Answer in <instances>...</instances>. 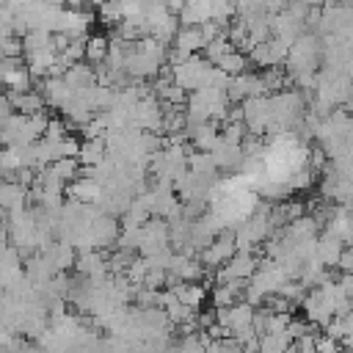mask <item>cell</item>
<instances>
[{
    "label": "cell",
    "instance_id": "6da1fadb",
    "mask_svg": "<svg viewBox=\"0 0 353 353\" xmlns=\"http://www.w3.org/2000/svg\"><path fill=\"white\" fill-rule=\"evenodd\" d=\"M72 94H74V88L66 83V77H61V74H50L47 80H44V102L47 105H52V108H63L69 99H72Z\"/></svg>",
    "mask_w": 353,
    "mask_h": 353
},
{
    "label": "cell",
    "instance_id": "9c48e42d",
    "mask_svg": "<svg viewBox=\"0 0 353 353\" xmlns=\"http://www.w3.org/2000/svg\"><path fill=\"white\" fill-rule=\"evenodd\" d=\"M63 135H66V127H63L61 121H47V127H44V138H47L50 143L61 141Z\"/></svg>",
    "mask_w": 353,
    "mask_h": 353
},
{
    "label": "cell",
    "instance_id": "52a82bcc",
    "mask_svg": "<svg viewBox=\"0 0 353 353\" xmlns=\"http://www.w3.org/2000/svg\"><path fill=\"white\" fill-rule=\"evenodd\" d=\"M218 63H221V72L237 74V72H243V66H245V58H240L237 52H232V50H229V52H226V55H223Z\"/></svg>",
    "mask_w": 353,
    "mask_h": 353
},
{
    "label": "cell",
    "instance_id": "ba28073f",
    "mask_svg": "<svg viewBox=\"0 0 353 353\" xmlns=\"http://www.w3.org/2000/svg\"><path fill=\"white\" fill-rule=\"evenodd\" d=\"M201 298H204V290L196 284H185L179 290V303H185V306H196V303H201Z\"/></svg>",
    "mask_w": 353,
    "mask_h": 353
},
{
    "label": "cell",
    "instance_id": "30bf717a",
    "mask_svg": "<svg viewBox=\"0 0 353 353\" xmlns=\"http://www.w3.org/2000/svg\"><path fill=\"white\" fill-rule=\"evenodd\" d=\"M6 243H8V229H6L3 223H0V251L6 248Z\"/></svg>",
    "mask_w": 353,
    "mask_h": 353
},
{
    "label": "cell",
    "instance_id": "3957f363",
    "mask_svg": "<svg viewBox=\"0 0 353 353\" xmlns=\"http://www.w3.org/2000/svg\"><path fill=\"white\" fill-rule=\"evenodd\" d=\"M50 171H52L58 179L69 182V179L77 176V160H74V157H58V160L50 163Z\"/></svg>",
    "mask_w": 353,
    "mask_h": 353
},
{
    "label": "cell",
    "instance_id": "8992f818",
    "mask_svg": "<svg viewBox=\"0 0 353 353\" xmlns=\"http://www.w3.org/2000/svg\"><path fill=\"white\" fill-rule=\"evenodd\" d=\"M105 52H108L105 39L94 36V39H88V41H85V58H88V61H102V58H105Z\"/></svg>",
    "mask_w": 353,
    "mask_h": 353
},
{
    "label": "cell",
    "instance_id": "8fae6325",
    "mask_svg": "<svg viewBox=\"0 0 353 353\" xmlns=\"http://www.w3.org/2000/svg\"><path fill=\"white\" fill-rule=\"evenodd\" d=\"M0 99H6V85L0 83Z\"/></svg>",
    "mask_w": 353,
    "mask_h": 353
},
{
    "label": "cell",
    "instance_id": "5b68a950",
    "mask_svg": "<svg viewBox=\"0 0 353 353\" xmlns=\"http://www.w3.org/2000/svg\"><path fill=\"white\" fill-rule=\"evenodd\" d=\"M22 39H17L14 33L0 36V55H11V58H22Z\"/></svg>",
    "mask_w": 353,
    "mask_h": 353
},
{
    "label": "cell",
    "instance_id": "277c9868",
    "mask_svg": "<svg viewBox=\"0 0 353 353\" xmlns=\"http://www.w3.org/2000/svg\"><path fill=\"white\" fill-rule=\"evenodd\" d=\"M80 163H85V165H99L102 163V143L97 141V138H88V143L85 146H80Z\"/></svg>",
    "mask_w": 353,
    "mask_h": 353
},
{
    "label": "cell",
    "instance_id": "7a4b0ae2",
    "mask_svg": "<svg viewBox=\"0 0 353 353\" xmlns=\"http://www.w3.org/2000/svg\"><path fill=\"white\" fill-rule=\"evenodd\" d=\"M25 199H28V185L14 182V179H6V182L0 185V210H3V212L22 210V207H25Z\"/></svg>",
    "mask_w": 353,
    "mask_h": 353
}]
</instances>
